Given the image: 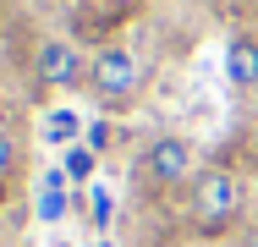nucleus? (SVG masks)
<instances>
[{"instance_id": "3", "label": "nucleus", "mask_w": 258, "mask_h": 247, "mask_svg": "<svg viewBox=\"0 0 258 247\" xmlns=\"http://www.w3.org/2000/svg\"><path fill=\"white\" fill-rule=\"evenodd\" d=\"M198 170H204V165H198V148H192V138H181V132H159V138H149V143L138 148V165H132L138 187L154 193V198L187 193Z\"/></svg>"}, {"instance_id": "8", "label": "nucleus", "mask_w": 258, "mask_h": 247, "mask_svg": "<svg viewBox=\"0 0 258 247\" xmlns=\"http://www.w3.org/2000/svg\"><path fill=\"white\" fill-rule=\"evenodd\" d=\"M60 209H66V198H60V181L50 176V187H44V203H39V220H60Z\"/></svg>"}, {"instance_id": "2", "label": "nucleus", "mask_w": 258, "mask_h": 247, "mask_svg": "<svg viewBox=\"0 0 258 247\" xmlns=\"http://www.w3.org/2000/svg\"><path fill=\"white\" fill-rule=\"evenodd\" d=\"M143 83H149V66H143V55L132 44H99L88 55V99L110 110V115H121V110H132L138 99H143Z\"/></svg>"}, {"instance_id": "10", "label": "nucleus", "mask_w": 258, "mask_h": 247, "mask_svg": "<svg viewBox=\"0 0 258 247\" xmlns=\"http://www.w3.org/2000/svg\"><path fill=\"white\" fill-rule=\"evenodd\" d=\"M242 247H258V220L247 225V236H242Z\"/></svg>"}, {"instance_id": "9", "label": "nucleus", "mask_w": 258, "mask_h": 247, "mask_svg": "<svg viewBox=\"0 0 258 247\" xmlns=\"http://www.w3.org/2000/svg\"><path fill=\"white\" fill-rule=\"evenodd\" d=\"M104 11H132V6H138V0H99Z\"/></svg>"}, {"instance_id": "4", "label": "nucleus", "mask_w": 258, "mask_h": 247, "mask_svg": "<svg viewBox=\"0 0 258 247\" xmlns=\"http://www.w3.org/2000/svg\"><path fill=\"white\" fill-rule=\"evenodd\" d=\"M33 83H39L44 94L83 88V83H88V55L72 44V39H60V33H44V39L33 44Z\"/></svg>"}, {"instance_id": "7", "label": "nucleus", "mask_w": 258, "mask_h": 247, "mask_svg": "<svg viewBox=\"0 0 258 247\" xmlns=\"http://www.w3.org/2000/svg\"><path fill=\"white\" fill-rule=\"evenodd\" d=\"M17 165H22V148H17V138L0 127V181H11V176H17Z\"/></svg>"}, {"instance_id": "1", "label": "nucleus", "mask_w": 258, "mask_h": 247, "mask_svg": "<svg viewBox=\"0 0 258 247\" xmlns=\"http://www.w3.org/2000/svg\"><path fill=\"white\" fill-rule=\"evenodd\" d=\"M181 203H187V231L204 236V242H220V236H231V231L242 225V214H247V187H242L236 170L204 165V170L192 176V187L181 193Z\"/></svg>"}, {"instance_id": "6", "label": "nucleus", "mask_w": 258, "mask_h": 247, "mask_svg": "<svg viewBox=\"0 0 258 247\" xmlns=\"http://www.w3.org/2000/svg\"><path fill=\"white\" fill-rule=\"evenodd\" d=\"M88 176H94V148L72 143L66 148V181H88Z\"/></svg>"}, {"instance_id": "5", "label": "nucleus", "mask_w": 258, "mask_h": 247, "mask_svg": "<svg viewBox=\"0 0 258 247\" xmlns=\"http://www.w3.org/2000/svg\"><path fill=\"white\" fill-rule=\"evenodd\" d=\"M225 83L236 94L258 88V33H231L225 39Z\"/></svg>"}]
</instances>
